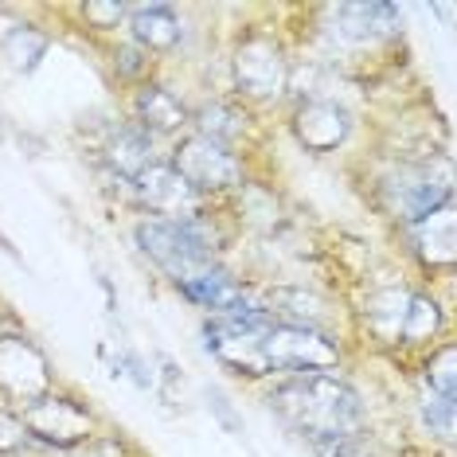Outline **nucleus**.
Returning <instances> with one entry per match:
<instances>
[{
    "instance_id": "obj_1",
    "label": "nucleus",
    "mask_w": 457,
    "mask_h": 457,
    "mask_svg": "<svg viewBox=\"0 0 457 457\" xmlns=\"http://www.w3.org/2000/svg\"><path fill=\"white\" fill-rule=\"evenodd\" d=\"M270 411L309 442L345 438L363 430V399L337 371H305L289 376L270 391Z\"/></svg>"
},
{
    "instance_id": "obj_2",
    "label": "nucleus",
    "mask_w": 457,
    "mask_h": 457,
    "mask_svg": "<svg viewBox=\"0 0 457 457\" xmlns=\"http://www.w3.org/2000/svg\"><path fill=\"white\" fill-rule=\"evenodd\" d=\"M133 238H137V251L149 258L161 274H169L176 289H180L188 278H195L200 270L215 266V254H220V235L212 227V215H192V220H145L133 227Z\"/></svg>"
},
{
    "instance_id": "obj_3",
    "label": "nucleus",
    "mask_w": 457,
    "mask_h": 457,
    "mask_svg": "<svg viewBox=\"0 0 457 457\" xmlns=\"http://www.w3.org/2000/svg\"><path fill=\"white\" fill-rule=\"evenodd\" d=\"M363 328L383 348H422L445 332V313L430 294L387 286L363 301Z\"/></svg>"
},
{
    "instance_id": "obj_4",
    "label": "nucleus",
    "mask_w": 457,
    "mask_h": 457,
    "mask_svg": "<svg viewBox=\"0 0 457 457\" xmlns=\"http://www.w3.org/2000/svg\"><path fill=\"white\" fill-rule=\"evenodd\" d=\"M379 195L387 215H395L403 227L419 223L434 207L453 200V176L450 161H422V164H399L391 176L379 180Z\"/></svg>"
},
{
    "instance_id": "obj_5",
    "label": "nucleus",
    "mask_w": 457,
    "mask_h": 457,
    "mask_svg": "<svg viewBox=\"0 0 457 457\" xmlns=\"http://www.w3.org/2000/svg\"><path fill=\"white\" fill-rule=\"evenodd\" d=\"M20 419H24L28 438L44 442L51 450H63V453H75L79 445L98 438L95 411H90L82 399H75V395H63L55 387L47 395H39L36 403H28V407L20 411Z\"/></svg>"
},
{
    "instance_id": "obj_6",
    "label": "nucleus",
    "mask_w": 457,
    "mask_h": 457,
    "mask_svg": "<svg viewBox=\"0 0 457 457\" xmlns=\"http://www.w3.org/2000/svg\"><path fill=\"white\" fill-rule=\"evenodd\" d=\"M262 363L266 376H305V371H337L340 348L328 332L301 328V325H270L262 332Z\"/></svg>"
},
{
    "instance_id": "obj_7",
    "label": "nucleus",
    "mask_w": 457,
    "mask_h": 457,
    "mask_svg": "<svg viewBox=\"0 0 457 457\" xmlns=\"http://www.w3.org/2000/svg\"><path fill=\"white\" fill-rule=\"evenodd\" d=\"M169 164L204 200L207 195H220V192H235L238 184H243V157L220 141L200 137V133H188V137L176 141L169 153Z\"/></svg>"
},
{
    "instance_id": "obj_8",
    "label": "nucleus",
    "mask_w": 457,
    "mask_h": 457,
    "mask_svg": "<svg viewBox=\"0 0 457 457\" xmlns=\"http://www.w3.org/2000/svg\"><path fill=\"white\" fill-rule=\"evenodd\" d=\"M231 75L243 98L251 102H274L286 95L289 87V59L278 47L274 36L266 32H251L238 39L235 55H231Z\"/></svg>"
},
{
    "instance_id": "obj_9",
    "label": "nucleus",
    "mask_w": 457,
    "mask_h": 457,
    "mask_svg": "<svg viewBox=\"0 0 457 457\" xmlns=\"http://www.w3.org/2000/svg\"><path fill=\"white\" fill-rule=\"evenodd\" d=\"M129 195L137 200L141 212H149L153 220H192L204 215V195L192 192V184L172 169L169 161H157L149 169H141L129 180Z\"/></svg>"
},
{
    "instance_id": "obj_10",
    "label": "nucleus",
    "mask_w": 457,
    "mask_h": 457,
    "mask_svg": "<svg viewBox=\"0 0 457 457\" xmlns=\"http://www.w3.org/2000/svg\"><path fill=\"white\" fill-rule=\"evenodd\" d=\"M51 363L24 332H0V395L12 403H36L51 391Z\"/></svg>"
},
{
    "instance_id": "obj_11",
    "label": "nucleus",
    "mask_w": 457,
    "mask_h": 457,
    "mask_svg": "<svg viewBox=\"0 0 457 457\" xmlns=\"http://www.w3.org/2000/svg\"><path fill=\"white\" fill-rule=\"evenodd\" d=\"M294 137L305 153H337L352 137V113L332 98H309L294 113Z\"/></svg>"
},
{
    "instance_id": "obj_12",
    "label": "nucleus",
    "mask_w": 457,
    "mask_h": 457,
    "mask_svg": "<svg viewBox=\"0 0 457 457\" xmlns=\"http://www.w3.org/2000/svg\"><path fill=\"white\" fill-rule=\"evenodd\" d=\"M133 126L145 129L153 141L157 137H176L192 126V113L180 102V95H172L161 82H141L133 90Z\"/></svg>"
},
{
    "instance_id": "obj_13",
    "label": "nucleus",
    "mask_w": 457,
    "mask_h": 457,
    "mask_svg": "<svg viewBox=\"0 0 457 457\" xmlns=\"http://www.w3.org/2000/svg\"><path fill=\"white\" fill-rule=\"evenodd\" d=\"M102 161H106V169L118 176V180H133L141 169H149V164H157V141L149 137L145 129H137L133 121H118V126L106 129V141H102Z\"/></svg>"
},
{
    "instance_id": "obj_14",
    "label": "nucleus",
    "mask_w": 457,
    "mask_h": 457,
    "mask_svg": "<svg viewBox=\"0 0 457 457\" xmlns=\"http://www.w3.org/2000/svg\"><path fill=\"white\" fill-rule=\"evenodd\" d=\"M332 20H337V32L345 44H376L383 36H395L403 24V12L395 4H383V0H368V4H337L332 8Z\"/></svg>"
},
{
    "instance_id": "obj_15",
    "label": "nucleus",
    "mask_w": 457,
    "mask_h": 457,
    "mask_svg": "<svg viewBox=\"0 0 457 457\" xmlns=\"http://www.w3.org/2000/svg\"><path fill=\"white\" fill-rule=\"evenodd\" d=\"M266 309L270 320L278 325H301V328H317L328 332L332 328V309L325 297H317L313 289H301V286H278L270 294L258 297Z\"/></svg>"
},
{
    "instance_id": "obj_16",
    "label": "nucleus",
    "mask_w": 457,
    "mask_h": 457,
    "mask_svg": "<svg viewBox=\"0 0 457 457\" xmlns=\"http://www.w3.org/2000/svg\"><path fill=\"white\" fill-rule=\"evenodd\" d=\"M129 28V44H137L145 55H169V51L180 47L184 39V20L176 16V8L169 4H137L129 8L126 16Z\"/></svg>"
},
{
    "instance_id": "obj_17",
    "label": "nucleus",
    "mask_w": 457,
    "mask_h": 457,
    "mask_svg": "<svg viewBox=\"0 0 457 457\" xmlns=\"http://www.w3.org/2000/svg\"><path fill=\"white\" fill-rule=\"evenodd\" d=\"M414 254L422 258L426 270H450L457 262V235H453V200L434 207L430 215H422L419 223L407 227Z\"/></svg>"
},
{
    "instance_id": "obj_18",
    "label": "nucleus",
    "mask_w": 457,
    "mask_h": 457,
    "mask_svg": "<svg viewBox=\"0 0 457 457\" xmlns=\"http://www.w3.org/2000/svg\"><path fill=\"white\" fill-rule=\"evenodd\" d=\"M246 129H251V113L238 110L235 102H207L204 110L192 113V133L220 141L227 149H235L246 137Z\"/></svg>"
},
{
    "instance_id": "obj_19",
    "label": "nucleus",
    "mask_w": 457,
    "mask_h": 457,
    "mask_svg": "<svg viewBox=\"0 0 457 457\" xmlns=\"http://www.w3.org/2000/svg\"><path fill=\"white\" fill-rule=\"evenodd\" d=\"M47 47H51V36L32 24H12L0 32V55H4V63L12 67L16 75H32V71L44 63Z\"/></svg>"
},
{
    "instance_id": "obj_20",
    "label": "nucleus",
    "mask_w": 457,
    "mask_h": 457,
    "mask_svg": "<svg viewBox=\"0 0 457 457\" xmlns=\"http://www.w3.org/2000/svg\"><path fill=\"white\" fill-rule=\"evenodd\" d=\"M422 387H430L434 395L457 403V348L442 345L426 356V371H422Z\"/></svg>"
},
{
    "instance_id": "obj_21",
    "label": "nucleus",
    "mask_w": 457,
    "mask_h": 457,
    "mask_svg": "<svg viewBox=\"0 0 457 457\" xmlns=\"http://www.w3.org/2000/svg\"><path fill=\"white\" fill-rule=\"evenodd\" d=\"M419 411H422V422L430 434H438L442 442L453 438V414H457V403L442 399V395H434L430 387H422L419 395Z\"/></svg>"
},
{
    "instance_id": "obj_22",
    "label": "nucleus",
    "mask_w": 457,
    "mask_h": 457,
    "mask_svg": "<svg viewBox=\"0 0 457 457\" xmlns=\"http://www.w3.org/2000/svg\"><path fill=\"white\" fill-rule=\"evenodd\" d=\"M79 12H82V20H87L90 28H95V32H113L118 24H126L129 4H121V0H87Z\"/></svg>"
},
{
    "instance_id": "obj_23",
    "label": "nucleus",
    "mask_w": 457,
    "mask_h": 457,
    "mask_svg": "<svg viewBox=\"0 0 457 457\" xmlns=\"http://www.w3.org/2000/svg\"><path fill=\"white\" fill-rule=\"evenodd\" d=\"M149 67H153V59L145 55V51L137 44H118L113 47V71H118L121 79H129V82H149Z\"/></svg>"
},
{
    "instance_id": "obj_24",
    "label": "nucleus",
    "mask_w": 457,
    "mask_h": 457,
    "mask_svg": "<svg viewBox=\"0 0 457 457\" xmlns=\"http://www.w3.org/2000/svg\"><path fill=\"white\" fill-rule=\"evenodd\" d=\"M28 445V430H24V419L16 411L0 407V457H16L20 450Z\"/></svg>"
},
{
    "instance_id": "obj_25",
    "label": "nucleus",
    "mask_w": 457,
    "mask_h": 457,
    "mask_svg": "<svg viewBox=\"0 0 457 457\" xmlns=\"http://www.w3.org/2000/svg\"><path fill=\"white\" fill-rule=\"evenodd\" d=\"M0 133H4V126H0Z\"/></svg>"
}]
</instances>
